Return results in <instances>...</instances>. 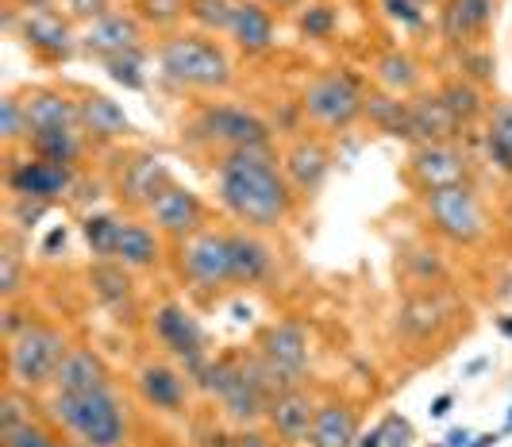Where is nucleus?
Masks as SVG:
<instances>
[{
	"mask_svg": "<svg viewBox=\"0 0 512 447\" xmlns=\"http://www.w3.org/2000/svg\"><path fill=\"white\" fill-rule=\"evenodd\" d=\"M332 147L324 143V139H316V135H301V139H293L289 147H285L282 155V170H285V182L293 185V193L297 197H316L324 182H328V174H332Z\"/></svg>",
	"mask_w": 512,
	"mask_h": 447,
	"instance_id": "obj_14",
	"label": "nucleus"
},
{
	"mask_svg": "<svg viewBox=\"0 0 512 447\" xmlns=\"http://www.w3.org/2000/svg\"><path fill=\"white\" fill-rule=\"evenodd\" d=\"M416 4H439V0H416Z\"/></svg>",
	"mask_w": 512,
	"mask_h": 447,
	"instance_id": "obj_57",
	"label": "nucleus"
},
{
	"mask_svg": "<svg viewBox=\"0 0 512 447\" xmlns=\"http://www.w3.org/2000/svg\"><path fill=\"white\" fill-rule=\"evenodd\" d=\"M20 278H24V259H20L16 243L8 239V243H4V251H0V297H4V301H16V293H20Z\"/></svg>",
	"mask_w": 512,
	"mask_h": 447,
	"instance_id": "obj_41",
	"label": "nucleus"
},
{
	"mask_svg": "<svg viewBox=\"0 0 512 447\" xmlns=\"http://www.w3.org/2000/svg\"><path fill=\"white\" fill-rule=\"evenodd\" d=\"M185 135L220 155L243 151V147H270V124L239 105H201L185 124Z\"/></svg>",
	"mask_w": 512,
	"mask_h": 447,
	"instance_id": "obj_4",
	"label": "nucleus"
},
{
	"mask_svg": "<svg viewBox=\"0 0 512 447\" xmlns=\"http://www.w3.org/2000/svg\"><path fill=\"white\" fill-rule=\"evenodd\" d=\"M77 116H81L85 139H93V143H116V139L131 135L128 112L116 105L112 97H104V93H85L77 101Z\"/></svg>",
	"mask_w": 512,
	"mask_h": 447,
	"instance_id": "obj_21",
	"label": "nucleus"
},
{
	"mask_svg": "<svg viewBox=\"0 0 512 447\" xmlns=\"http://www.w3.org/2000/svg\"><path fill=\"white\" fill-rule=\"evenodd\" d=\"M0 447H66L51 428H43L39 421H27L20 428L0 432Z\"/></svg>",
	"mask_w": 512,
	"mask_h": 447,
	"instance_id": "obj_40",
	"label": "nucleus"
},
{
	"mask_svg": "<svg viewBox=\"0 0 512 447\" xmlns=\"http://www.w3.org/2000/svg\"><path fill=\"white\" fill-rule=\"evenodd\" d=\"M116 263H124L128 270H154L162 263V243L154 236V228L124 220L120 239H116Z\"/></svg>",
	"mask_w": 512,
	"mask_h": 447,
	"instance_id": "obj_29",
	"label": "nucleus"
},
{
	"mask_svg": "<svg viewBox=\"0 0 512 447\" xmlns=\"http://www.w3.org/2000/svg\"><path fill=\"white\" fill-rule=\"evenodd\" d=\"M0 135H4V143H8V147H16V143H27V139H31V124H27L24 97L8 93V97L0 101Z\"/></svg>",
	"mask_w": 512,
	"mask_h": 447,
	"instance_id": "obj_38",
	"label": "nucleus"
},
{
	"mask_svg": "<svg viewBox=\"0 0 512 447\" xmlns=\"http://www.w3.org/2000/svg\"><path fill=\"white\" fill-rule=\"evenodd\" d=\"M239 0H185V12L205 35H228Z\"/></svg>",
	"mask_w": 512,
	"mask_h": 447,
	"instance_id": "obj_37",
	"label": "nucleus"
},
{
	"mask_svg": "<svg viewBox=\"0 0 512 447\" xmlns=\"http://www.w3.org/2000/svg\"><path fill=\"white\" fill-rule=\"evenodd\" d=\"M216 197L235 224L270 232L289 220L297 193L285 182L282 158L270 147H243L216 162Z\"/></svg>",
	"mask_w": 512,
	"mask_h": 447,
	"instance_id": "obj_1",
	"label": "nucleus"
},
{
	"mask_svg": "<svg viewBox=\"0 0 512 447\" xmlns=\"http://www.w3.org/2000/svg\"><path fill=\"white\" fill-rule=\"evenodd\" d=\"M174 182V174L166 170V162L154 155H135L131 162H124V170H120V201H128L135 209H147L154 197L166 189V185Z\"/></svg>",
	"mask_w": 512,
	"mask_h": 447,
	"instance_id": "obj_20",
	"label": "nucleus"
},
{
	"mask_svg": "<svg viewBox=\"0 0 512 447\" xmlns=\"http://www.w3.org/2000/svg\"><path fill=\"white\" fill-rule=\"evenodd\" d=\"M374 78H378V85H382L385 93L409 97L412 89L420 85V66H416L405 51H385V54H378V62H374Z\"/></svg>",
	"mask_w": 512,
	"mask_h": 447,
	"instance_id": "obj_32",
	"label": "nucleus"
},
{
	"mask_svg": "<svg viewBox=\"0 0 512 447\" xmlns=\"http://www.w3.org/2000/svg\"><path fill=\"white\" fill-rule=\"evenodd\" d=\"M497 440H501L497 432H482V436H474V444H470V447H493Z\"/></svg>",
	"mask_w": 512,
	"mask_h": 447,
	"instance_id": "obj_55",
	"label": "nucleus"
},
{
	"mask_svg": "<svg viewBox=\"0 0 512 447\" xmlns=\"http://www.w3.org/2000/svg\"><path fill=\"white\" fill-rule=\"evenodd\" d=\"M412 116V143H451L459 135V120L455 112L443 105L439 93H420L409 101Z\"/></svg>",
	"mask_w": 512,
	"mask_h": 447,
	"instance_id": "obj_24",
	"label": "nucleus"
},
{
	"mask_svg": "<svg viewBox=\"0 0 512 447\" xmlns=\"http://www.w3.org/2000/svg\"><path fill=\"white\" fill-rule=\"evenodd\" d=\"M58 247H66V228H54L51 236H47V243H43V255H54Z\"/></svg>",
	"mask_w": 512,
	"mask_h": 447,
	"instance_id": "obj_51",
	"label": "nucleus"
},
{
	"mask_svg": "<svg viewBox=\"0 0 512 447\" xmlns=\"http://www.w3.org/2000/svg\"><path fill=\"white\" fill-rule=\"evenodd\" d=\"M355 447H385L382 428H374V432H366V436H359V444H355Z\"/></svg>",
	"mask_w": 512,
	"mask_h": 447,
	"instance_id": "obj_54",
	"label": "nucleus"
},
{
	"mask_svg": "<svg viewBox=\"0 0 512 447\" xmlns=\"http://www.w3.org/2000/svg\"><path fill=\"white\" fill-rule=\"evenodd\" d=\"M493 16H497V0H447L439 16V35L459 51L474 47L486 39Z\"/></svg>",
	"mask_w": 512,
	"mask_h": 447,
	"instance_id": "obj_16",
	"label": "nucleus"
},
{
	"mask_svg": "<svg viewBox=\"0 0 512 447\" xmlns=\"http://www.w3.org/2000/svg\"><path fill=\"white\" fill-rule=\"evenodd\" d=\"M470 440H474V436H470L466 428H455V432H447V447H470Z\"/></svg>",
	"mask_w": 512,
	"mask_h": 447,
	"instance_id": "obj_52",
	"label": "nucleus"
},
{
	"mask_svg": "<svg viewBox=\"0 0 512 447\" xmlns=\"http://www.w3.org/2000/svg\"><path fill=\"white\" fill-rule=\"evenodd\" d=\"M8 189L20 197V201H43L51 205L58 197H66L74 189V166H62V162H47V158H24V162H12L8 166Z\"/></svg>",
	"mask_w": 512,
	"mask_h": 447,
	"instance_id": "obj_12",
	"label": "nucleus"
},
{
	"mask_svg": "<svg viewBox=\"0 0 512 447\" xmlns=\"http://www.w3.org/2000/svg\"><path fill=\"white\" fill-rule=\"evenodd\" d=\"M359 444V413L347 401H320L308 428V447H355Z\"/></svg>",
	"mask_w": 512,
	"mask_h": 447,
	"instance_id": "obj_22",
	"label": "nucleus"
},
{
	"mask_svg": "<svg viewBox=\"0 0 512 447\" xmlns=\"http://www.w3.org/2000/svg\"><path fill=\"white\" fill-rule=\"evenodd\" d=\"M266 8H274V12H293V8H305V0H262Z\"/></svg>",
	"mask_w": 512,
	"mask_h": 447,
	"instance_id": "obj_53",
	"label": "nucleus"
},
{
	"mask_svg": "<svg viewBox=\"0 0 512 447\" xmlns=\"http://www.w3.org/2000/svg\"><path fill=\"white\" fill-rule=\"evenodd\" d=\"M135 8H139L135 16L154 27H170L185 16V0H135Z\"/></svg>",
	"mask_w": 512,
	"mask_h": 447,
	"instance_id": "obj_42",
	"label": "nucleus"
},
{
	"mask_svg": "<svg viewBox=\"0 0 512 447\" xmlns=\"http://www.w3.org/2000/svg\"><path fill=\"white\" fill-rule=\"evenodd\" d=\"M81 51L101 58V62L116 58V54L143 51V20L131 16V12L108 8L104 16L89 20V27L81 31Z\"/></svg>",
	"mask_w": 512,
	"mask_h": 447,
	"instance_id": "obj_15",
	"label": "nucleus"
},
{
	"mask_svg": "<svg viewBox=\"0 0 512 447\" xmlns=\"http://www.w3.org/2000/svg\"><path fill=\"white\" fill-rule=\"evenodd\" d=\"M312 417H316V401L297 386V390H285L270 401L266 409V421L274 428V436L285 440V444H301L308 440V428H312Z\"/></svg>",
	"mask_w": 512,
	"mask_h": 447,
	"instance_id": "obj_23",
	"label": "nucleus"
},
{
	"mask_svg": "<svg viewBox=\"0 0 512 447\" xmlns=\"http://www.w3.org/2000/svg\"><path fill=\"white\" fill-rule=\"evenodd\" d=\"M409 174L424 193H432L470 182V162L455 143H416L409 155Z\"/></svg>",
	"mask_w": 512,
	"mask_h": 447,
	"instance_id": "obj_13",
	"label": "nucleus"
},
{
	"mask_svg": "<svg viewBox=\"0 0 512 447\" xmlns=\"http://www.w3.org/2000/svg\"><path fill=\"white\" fill-rule=\"evenodd\" d=\"M66 447H85V444H77V440H70V444H66Z\"/></svg>",
	"mask_w": 512,
	"mask_h": 447,
	"instance_id": "obj_58",
	"label": "nucleus"
},
{
	"mask_svg": "<svg viewBox=\"0 0 512 447\" xmlns=\"http://www.w3.org/2000/svg\"><path fill=\"white\" fill-rule=\"evenodd\" d=\"M231 447H278L270 436H262V432H239L235 440H231Z\"/></svg>",
	"mask_w": 512,
	"mask_h": 447,
	"instance_id": "obj_49",
	"label": "nucleus"
},
{
	"mask_svg": "<svg viewBox=\"0 0 512 447\" xmlns=\"http://www.w3.org/2000/svg\"><path fill=\"white\" fill-rule=\"evenodd\" d=\"M366 116H370V124H374L378 132L412 139L409 101H401V97H393V93H374V97H366Z\"/></svg>",
	"mask_w": 512,
	"mask_h": 447,
	"instance_id": "obj_34",
	"label": "nucleus"
},
{
	"mask_svg": "<svg viewBox=\"0 0 512 447\" xmlns=\"http://www.w3.org/2000/svg\"><path fill=\"white\" fill-rule=\"evenodd\" d=\"M66 8L74 12L77 20H97L108 12V0H66Z\"/></svg>",
	"mask_w": 512,
	"mask_h": 447,
	"instance_id": "obj_48",
	"label": "nucleus"
},
{
	"mask_svg": "<svg viewBox=\"0 0 512 447\" xmlns=\"http://www.w3.org/2000/svg\"><path fill=\"white\" fill-rule=\"evenodd\" d=\"M24 112L31 132H51V128H81L77 101L54 93V89H31L24 97Z\"/></svg>",
	"mask_w": 512,
	"mask_h": 447,
	"instance_id": "obj_28",
	"label": "nucleus"
},
{
	"mask_svg": "<svg viewBox=\"0 0 512 447\" xmlns=\"http://www.w3.org/2000/svg\"><path fill=\"white\" fill-rule=\"evenodd\" d=\"M424 212H428L432 232H439V236L451 239V243H459V247H474L489 232L486 209H482L478 193L470 189V182L424 193Z\"/></svg>",
	"mask_w": 512,
	"mask_h": 447,
	"instance_id": "obj_7",
	"label": "nucleus"
},
{
	"mask_svg": "<svg viewBox=\"0 0 512 447\" xmlns=\"http://www.w3.org/2000/svg\"><path fill=\"white\" fill-rule=\"evenodd\" d=\"M228 35L243 54H266L274 47V16H270V8L262 0H239Z\"/></svg>",
	"mask_w": 512,
	"mask_h": 447,
	"instance_id": "obj_25",
	"label": "nucleus"
},
{
	"mask_svg": "<svg viewBox=\"0 0 512 447\" xmlns=\"http://www.w3.org/2000/svg\"><path fill=\"white\" fill-rule=\"evenodd\" d=\"M486 155L497 170L512 174V101H497L486 112Z\"/></svg>",
	"mask_w": 512,
	"mask_h": 447,
	"instance_id": "obj_31",
	"label": "nucleus"
},
{
	"mask_svg": "<svg viewBox=\"0 0 512 447\" xmlns=\"http://www.w3.org/2000/svg\"><path fill=\"white\" fill-rule=\"evenodd\" d=\"M143 212H147V220L154 224V232H162V236L185 239L205 228V201L181 182L166 185Z\"/></svg>",
	"mask_w": 512,
	"mask_h": 447,
	"instance_id": "obj_11",
	"label": "nucleus"
},
{
	"mask_svg": "<svg viewBox=\"0 0 512 447\" xmlns=\"http://www.w3.org/2000/svg\"><path fill=\"white\" fill-rule=\"evenodd\" d=\"M178 270L197 290H224L235 286L231 278V236L220 228H201L178 239Z\"/></svg>",
	"mask_w": 512,
	"mask_h": 447,
	"instance_id": "obj_9",
	"label": "nucleus"
},
{
	"mask_svg": "<svg viewBox=\"0 0 512 447\" xmlns=\"http://www.w3.org/2000/svg\"><path fill=\"white\" fill-rule=\"evenodd\" d=\"M120 228H124V220H120V216H112V212H89V216H85L81 232H85L89 251L97 255V263L116 259V239H120Z\"/></svg>",
	"mask_w": 512,
	"mask_h": 447,
	"instance_id": "obj_36",
	"label": "nucleus"
},
{
	"mask_svg": "<svg viewBox=\"0 0 512 447\" xmlns=\"http://www.w3.org/2000/svg\"><path fill=\"white\" fill-rule=\"evenodd\" d=\"M51 386L54 394H89V390H112V378L93 347H70L54 370Z\"/></svg>",
	"mask_w": 512,
	"mask_h": 447,
	"instance_id": "obj_18",
	"label": "nucleus"
},
{
	"mask_svg": "<svg viewBox=\"0 0 512 447\" xmlns=\"http://www.w3.org/2000/svg\"><path fill=\"white\" fill-rule=\"evenodd\" d=\"M151 332H154V340L162 343L174 359L185 363V374H189V378H201V382H205L212 359H208L205 332H201L197 316L189 313L185 305H178V301H166V305L154 309Z\"/></svg>",
	"mask_w": 512,
	"mask_h": 447,
	"instance_id": "obj_10",
	"label": "nucleus"
},
{
	"mask_svg": "<svg viewBox=\"0 0 512 447\" xmlns=\"http://www.w3.org/2000/svg\"><path fill=\"white\" fill-rule=\"evenodd\" d=\"M301 112L316 128L343 132L359 116H366V93L347 70H324V74L308 78V85L301 89Z\"/></svg>",
	"mask_w": 512,
	"mask_h": 447,
	"instance_id": "obj_6",
	"label": "nucleus"
},
{
	"mask_svg": "<svg viewBox=\"0 0 512 447\" xmlns=\"http://www.w3.org/2000/svg\"><path fill=\"white\" fill-rule=\"evenodd\" d=\"M66 336L43 324V320H31L24 332H16L8 340V378L20 386V390H39V386H51L54 370L66 355Z\"/></svg>",
	"mask_w": 512,
	"mask_h": 447,
	"instance_id": "obj_5",
	"label": "nucleus"
},
{
	"mask_svg": "<svg viewBox=\"0 0 512 447\" xmlns=\"http://www.w3.org/2000/svg\"><path fill=\"white\" fill-rule=\"evenodd\" d=\"M439 97H443V105L455 112V120H459L462 128L466 124H474L478 116H486V97H482V85H474V81L459 78H447L439 85Z\"/></svg>",
	"mask_w": 512,
	"mask_h": 447,
	"instance_id": "obj_33",
	"label": "nucleus"
},
{
	"mask_svg": "<svg viewBox=\"0 0 512 447\" xmlns=\"http://www.w3.org/2000/svg\"><path fill=\"white\" fill-rule=\"evenodd\" d=\"M27 151L35 158H47V162H62V166H74L81 151H85V132L81 128H51V132H31L27 139Z\"/></svg>",
	"mask_w": 512,
	"mask_h": 447,
	"instance_id": "obj_30",
	"label": "nucleus"
},
{
	"mask_svg": "<svg viewBox=\"0 0 512 447\" xmlns=\"http://www.w3.org/2000/svg\"><path fill=\"white\" fill-rule=\"evenodd\" d=\"M24 405H27V401H24V394H20V386L4 394V401H0V432H8V428H20V424L35 421Z\"/></svg>",
	"mask_w": 512,
	"mask_h": 447,
	"instance_id": "obj_44",
	"label": "nucleus"
},
{
	"mask_svg": "<svg viewBox=\"0 0 512 447\" xmlns=\"http://www.w3.org/2000/svg\"><path fill=\"white\" fill-rule=\"evenodd\" d=\"M451 405H455V394H439L436 401H432V409H428V413H432V417H447V413H451Z\"/></svg>",
	"mask_w": 512,
	"mask_h": 447,
	"instance_id": "obj_50",
	"label": "nucleus"
},
{
	"mask_svg": "<svg viewBox=\"0 0 512 447\" xmlns=\"http://www.w3.org/2000/svg\"><path fill=\"white\" fill-rule=\"evenodd\" d=\"M501 332H505V336L512 340V320H501Z\"/></svg>",
	"mask_w": 512,
	"mask_h": 447,
	"instance_id": "obj_56",
	"label": "nucleus"
},
{
	"mask_svg": "<svg viewBox=\"0 0 512 447\" xmlns=\"http://www.w3.org/2000/svg\"><path fill=\"white\" fill-rule=\"evenodd\" d=\"M378 428H382L385 447H412V440H416V428H412V421L401 417V413H389Z\"/></svg>",
	"mask_w": 512,
	"mask_h": 447,
	"instance_id": "obj_46",
	"label": "nucleus"
},
{
	"mask_svg": "<svg viewBox=\"0 0 512 447\" xmlns=\"http://www.w3.org/2000/svg\"><path fill=\"white\" fill-rule=\"evenodd\" d=\"M462 78L474 81V85H482V81L493 78V58L489 51H474V47H462Z\"/></svg>",
	"mask_w": 512,
	"mask_h": 447,
	"instance_id": "obj_45",
	"label": "nucleus"
},
{
	"mask_svg": "<svg viewBox=\"0 0 512 447\" xmlns=\"http://www.w3.org/2000/svg\"><path fill=\"white\" fill-rule=\"evenodd\" d=\"M135 386H139V397L158 413H181L189 401V378L170 363H154V359L143 363L135 374Z\"/></svg>",
	"mask_w": 512,
	"mask_h": 447,
	"instance_id": "obj_19",
	"label": "nucleus"
},
{
	"mask_svg": "<svg viewBox=\"0 0 512 447\" xmlns=\"http://www.w3.org/2000/svg\"><path fill=\"white\" fill-rule=\"evenodd\" d=\"M509 428H512V409H509Z\"/></svg>",
	"mask_w": 512,
	"mask_h": 447,
	"instance_id": "obj_59",
	"label": "nucleus"
},
{
	"mask_svg": "<svg viewBox=\"0 0 512 447\" xmlns=\"http://www.w3.org/2000/svg\"><path fill=\"white\" fill-rule=\"evenodd\" d=\"M382 12L401 27H424V4L416 0H382Z\"/></svg>",
	"mask_w": 512,
	"mask_h": 447,
	"instance_id": "obj_47",
	"label": "nucleus"
},
{
	"mask_svg": "<svg viewBox=\"0 0 512 447\" xmlns=\"http://www.w3.org/2000/svg\"><path fill=\"white\" fill-rule=\"evenodd\" d=\"M301 31L308 39H332L335 31V8L332 4H308L301 12Z\"/></svg>",
	"mask_w": 512,
	"mask_h": 447,
	"instance_id": "obj_43",
	"label": "nucleus"
},
{
	"mask_svg": "<svg viewBox=\"0 0 512 447\" xmlns=\"http://www.w3.org/2000/svg\"><path fill=\"white\" fill-rule=\"evenodd\" d=\"M228 236H231V278H235V286H258V282H266L270 270H274L270 247L251 228H239V232H228Z\"/></svg>",
	"mask_w": 512,
	"mask_h": 447,
	"instance_id": "obj_26",
	"label": "nucleus"
},
{
	"mask_svg": "<svg viewBox=\"0 0 512 447\" xmlns=\"http://www.w3.org/2000/svg\"><path fill=\"white\" fill-rule=\"evenodd\" d=\"M51 417L85 447H124L128 440V417L112 390L54 394Z\"/></svg>",
	"mask_w": 512,
	"mask_h": 447,
	"instance_id": "obj_3",
	"label": "nucleus"
},
{
	"mask_svg": "<svg viewBox=\"0 0 512 447\" xmlns=\"http://www.w3.org/2000/svg\"><path fill=\"white\" fill-rule=\"evenodd\" d=\"M443 324H447V301L436 290H424L409 297L401 305V313H397V328L416 343H428Z\"/></svg>",
	"mask_w": 512,
	"mask_h": 447,
	"instance_id": "obj_27",
	"label": "nucleus"
},
{
	"mask_svg": "<svg viewBox=\"0 0 512 447\" xmlns=\"http://www.w3.org/2000/svg\"><path fill=\"white\" fill-rule=\"evenodd\" d=\"M89 286L93 293L101 297L104 305H124L131 301V278H128V266L116 263V259H104L89 270Z\"/></svg>",
	"mask_w": 512,
	"mask_h": 447,
	"instance_id": "obj_35",
	"label": "nucleus"
},
{
	"mask_svg": "<svg viewBox=\"0 0 512 447\" xmlns=\"http://www.w3.org/2000/svg\"><path fill=\"white\" fill-rule=\"evenodd\" d=\"M104 70H108V78L116 81V85H124V89H147V70H143V51H131V54H116V58H108L104 62Z\"/></svg>",
	"mask_w": 512,
	"mask_h": 447,
	"instance_id": "obj_39",
	"label": "nucleus"
},
{
	"mask_svg": "<svg viewBox=\"0 0 512 447\" xmlns=\"http://www.w3.org/2000/svg\"><path fill=\"white\" fill-rule=\"evenodd\" d=\"M205 386L212 390V397L224 405L231 421L251 424L258 421L266 409H270V394L262 390V382L251 370V359H239V355H220L208 363Z\"/></svg>",
	"mask_w": 512,
	"mask_h": 447,
	"instance_id": "obj_8",
	"label": "nucleus"
},
{
	"mask_svg": "<svg viewBox=\"0 0 512 447\" xmlns=\"http://www.w3.org/2000/svg\"><path fill=\"white\" fill-rule=\"evenodd\" d=\"M162 78L189 93H220L231 85L228 51L205 31H174L158 43Z\"/></svg>",
	"mask_w": 512,
	"mask_h": 447,
	"instance_id": "obj_2",
	"label": "nucleus"
},
{
	"mask_svg": "<svg viewBox=\"0 0 512 447\" xmlns=\"http://www.w3.org/2000/svg\"><path fill=\"white\" fill-rule=\"evenodd\" d=\"M20 35H24L27 51L39 54L43 62H66V58L74 54V47H81V35H74L70 24H66L62 16L47 12V8L27 12Z\"/></svg>",
	"mask_w": 512,
	"mask_h": 447,
	"instance_id": "obj_17",
	"label": "nucleus"
}]
</instances>
